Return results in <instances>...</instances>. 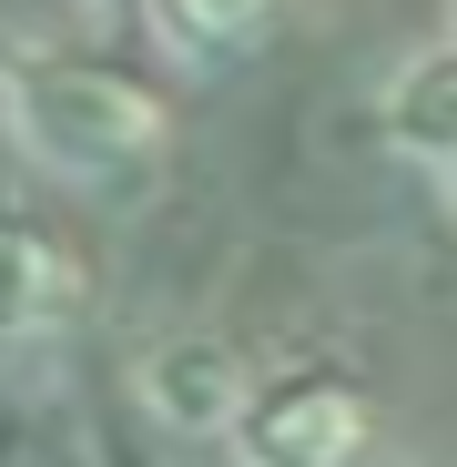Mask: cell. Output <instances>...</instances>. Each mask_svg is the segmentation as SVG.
<instances>
[{"mask_svg":"<svg viewBox=\"0 0 457 467\" xmlns=\"http://www.w3.org/2000/svg\"><path fill=\"white\" fill-rule=\"evenodd\" d=\"M0 112H11V142L31 152L41 173L61 183H142L163 163V102H152L132 71L112 61H82V51H31L11 61V82H0Z\"/></svg>","mask_w":457,"mask_h":467,"instance_id":"6da1fadb","label":"cell"},{"mask_svg":"<svg viewBox=\"0 0 457 467\" xmlns=\"http://www.w3.org/2000/svg\"><path fill=\"white\" fill-rule=\"evenodd\" d=\"M234 447H244V467H356L376 447V407L346 376H275V386H254Z\"/></svg>","mask_w":457,"mask_h":467,"instance_id":"7a4b0ae2","label":"cell"},{"mask_svg":"<svg viewBox=\"0 0 457 467\" xmlns=\"http://www.w3.org/2000/svg\"><path fill=\"white\" fill-rule=\"evenodd\" d=\"M82 295H92L82 254L51 223H31L21 203H0V336H61L82 316Z\"/></svg>","mask_w":457,"mask_h":467,"instance_id":"3957f363","label":"cell"},{"mask_svg":"<svg viewBox=\"0 0 457 467\" xmlns=\"http://www.w3.org/2000/svg\"><path fill=\"white\" fill-rule=\"evenodd\" d=\"M142 397H152V417L183 427V437H223V427H244L254 386H244V366L223 346H163L152 376H142Z\"/></svg>","mask_w":457,"mask_h":467,"instance_id":"277c9868","label":"cell"},{"mask_svg":"<svg viewBox=\"0 0 457 467\" xmlns=\"http://www.w3.org/2000/svg\"><path fill=\"white\" fill-rule=\"evenodd\" d=\"M387 132L417 152V163H447V173H457V41H437V51H417V61L397 71Z\"/></svg>","mask_w":457,"mask_h":467,"instance_id":"5b68a950","label":"cell"},{"mask_svg":"<svg viewBox=\"0 0 457 467\" xmlns=\"http://www.w3.org/2000/svg\"><path fill=\"white\" fill-rule=\"evenodd\" d=\"M152 11H163V41H173V51L223 61V51L265 41V21L285 11V0H152Z\"/></svg>","mask_w":457,"mask_h":467,"instance_id":"8992f818","label":"cell"}]
</instances>
